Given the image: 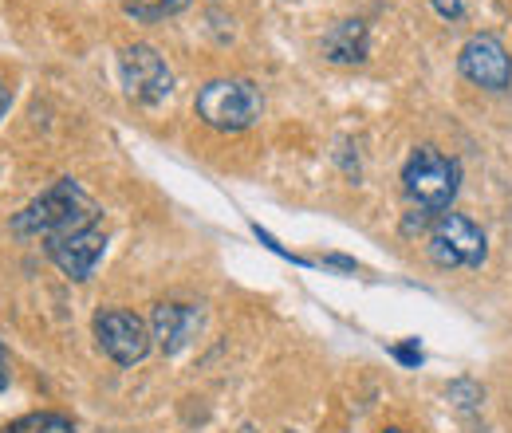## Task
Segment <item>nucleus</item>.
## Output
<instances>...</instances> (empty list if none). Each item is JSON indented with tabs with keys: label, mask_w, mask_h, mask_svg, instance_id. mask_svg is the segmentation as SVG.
I'll list each match as a JSON object with an SVG mask.
<instances>
[{
	"label": "nucleus",
	"mask_w": 512,
	"mask_h": 433,
	"mask_svg": "<svg viewBox=\"0 0 512 433\" xmlns=\"http://www.w3.org/2000/svg\"><path fill=\"white\" fill-rule=\"evenodd\" d=\"M91 225H103V213H99L91 193L79 186L75 178L52 182L36 201H28L12 217V233L16 237H40L44 245L60 241V237H71L79 229H91Z\"/></svg>",
	"instance_id": "f257e3e1"
},
{
	"label": "nucleus",
	"mask_w": 512,
	"mask_h": 433,
	"mask_svg": "<svg viewBox=\"0 0 512 433\" xmlns=\"http://www.w3.org/2000/svg\"><path fill=\"white\" fill-rule=\"evenodd\" d=\"M193 111L197 119L209 126V130H221V134H241L264 115V95L253 79H209L197 99H193Z\"/></svg>",
	"instance_id": "f03ea898"
},
{
	"label": "nucleus",
	"mask_w": 512,
	"mask_h": 433,
	"mask_svg": "<svg viewBox=\"0 0 512 433\" xmlns=\"http://www.w3.org/2000/svg\"><path fill=\"white\" fill-rule=\"evenodd\" d=\"M402 189L422 213H446L461 189V166L438 146H418L402 166Z\"/></svg>",
	"instance_id": "7ed1b4c3"
},
{
	"label": "nucleus",
	"mask_w": 512,
	"mask_h": 433,
	"mask_svg": "<svg viewBox=\"0 0 512 433\" xmlns=\"http://www.w3.org/2000/svg\"><path fill=\"white\" fill-rule=\"evenodd\" d=\"M426 225V252L438 268H481L489 256V241L481 225L465 213H422Z\"/></svg>",
	"instance_id": "20e7f679"
},
{
	"label": "nucleus",
	"mask_w": 512,
	"mask_h": 433,
	"mask_svg": "<svg viewBox=\"0 0 512 433\" xmlns=\"http://www.w3.org/2000/svg\"><path fill=\"white\" fill-rule=\"evenodd\" d=\"M91 331H95V343L99 351L119 363V367H134L150 355V327L123 308H99L91 319Z\"/></svg>",
	"instance_id": "39448f33"
},
{
	"label": "nucleus",
	"mask_w": 512,
	"mask_h": 433,
	"mask_svg": "<svg viewBox=\"0 0 512 433\" xmlns=\"http://www.w3.org/2000/svg\"><path fill=\"white\" fill-rule=\"evenodd\" d=\"M119 71H123L127 95L134 103H142V107H158V103L174 91V71H170V63L162 60L150 44H130V48H123Z\"/></svg>",
	"instance_id": "423d86ee"
},
{
	"label": "nucleus",
	"mask_w": 512,
	"mask_h": 433,
	"mask_svg": "<svg viewBox=\"0 0 512 433\" xmlns=\"http://www.w3.org/2000/svg\"><path fill=\"white\" fill-rule=\"evenodd\" d=\"M457 67H461V75H465L473 87H481V91H509L512 87L509 48H505L497 36H489V32L469 36V40L461 44Z\"/></svg>",
	"instance_id": "0eeeda50"
},
{
	"label": "nucleus",
	"mask_w": 512,
	"mask_h": 433,
	"mask_svg": "<svg viewBox=\"0 0 512 433\" xmlns=\"http://www.w3.org/2000/svg\"><path fill=\"white\" fill-rule=\"evenodd\" d=\"M44 252L67 280H91V272L99 268V260L107 252V233H103V225H91V229H79L71 237L48 241Z\"/></svg>",
	"instance_id": "6e6552de"
},
{
	"label": "nucleus",
	"mask_w": 512,
	"mask_h": 433,
	"mask_svg": "<svg viewBox=\"0 0 512 433\" xmlns=\"http://www.w3.org/2000/svg\"><path fill=\"white\" fill-rule=\"evenodd\" d=\"M201 327V311L190 304H154L150 311V339L162 347V355H178Z\"/></svg>",
	"instance_id": "1a4fd4ad"
},
{
	"label": "nucleus",
	"mask_w": 512,
	"mask_h": 433,
	"mask_svg": "<svg viewBox=\"0 0 512 433\" xmlns=\"http://www.w3.org/2000/svg\"><path fill=\"white\" fill-rule=\"evenodd\" d=\"M371 56V32L363 20H339L323 36V60L339 67H359Z\"/></svg>",
	"instance_id": "9d476101"
},
{
	"label": "nucleus",
	"mask_w": 512,
	"mask_h": 433,
	"mask_svg": "<svg viewBox=\"0 0 512 433\" xmlns=\"http://www.w3.org/2000/svg\"><path fill=\"white\" fill-rule=\"evenodd\" d=\"M0 433H75V422L67 414H56V410H36V414L8 422Z\"/></svg>",
	"instance_id": "9b49d317"
},
{
	"label": "nucleus",
	"mask_w": 512,
	"mask_h": 433,
	"mask_svg": "<svg viewBox=\"0 0 512 433\" xmlns=\"http://www.w3.org/2000/svg\"><path fill=\"white\" fill-rule=\"evenodd\" d=\"M190 0H123V12L138 24H158L166 16H178Z\"/></svg>",
	"instance_id": "f8f14e48"
},
{
	"label": "nucleus",
	"mask_w": 512,
	"mask_h": 433,
	"mask_svg": "<svg viewBox=\"0 0 512 433\" xmlns=\"http://www.w3.org/2000/svg\"><path fill=\"white\" fill-rule=\"evenodd\" d=\"M430 4H434V12L442 20H461L469 12V0H430Z\"/></svg>",
	"instance_id": "ddd939ff"
},
{
	"label": "nucleus",
	"mask_w": 512,
	"mask_h": 433,
	"mask_svg": "<svg viewBox=\"0 0 512 433\" xmlns=\"http://www.w3.org/2000/svg\"><path fill=\"white\" fill-rule=\"evenodd\" d=\"M390 355H394L398 363H406V367H418V363H422V351H418V343H406V347H390Z\"/></svg>",
	"instance_id": "4468645a"
},
{
	"label": "nucleus",
	"mask_w": 512,
	"mask_h": 433,
	"mask_svg": "<svg viewBox=\"0 0 512 433\" xmlns=\"http://www.w3.org/2000/svg\"><path fill=\"white\" fill-rule=\"evenodd\" d=\"M8 107H12V87H8V79L0 75V119L8 115Z\"/></svg>",
	"instance_id": "2eb2a0df"
},
{
	"label": "nucleus",
	"mask_w": 512,
	"mask_h": 433,
	"mask_svg": "<svg viewBox=\"0 0 512 433\" xmlns=\"http://www.w3.org/2000/svg\"><path fill=\"white\" fill-rule=\"evenodd\" d=\"M323 264L327 268H339V272H355V260H347V256H327Z\"/></svg>",
	"instance_id": "dca6fc26"
},
{
	"label": "nucleus",
	"mask_w": 512,
	"mask_h": 433,
	"mask_svg": "<svg viewBox=\"0 0 512 433\" xmlns=\"http://www.w3.org/2000/svg\"><path fill=\"white\" fill-rule=\"evenodd\" d=\"M8 378H12V371H8V351L0 343V390H8Z\"/></svg>",
	"instance_id": "f3484780"
},
{
	"label": "nucleus",
	"mask_w": 512,
	"mask_h": 433,
	"mask_svg": "<svg viewBox=\"0 0 512 433\" xmlns=\"http://www.w3.org/2000/svg\"><path fill=\"white\" fill-rule=\"evenodd\" d=\"M383 433H406V430H398V426H390V430H383Z\"/></svg>",
	"instance_id": "a211bd4d"
}]
</instances>
